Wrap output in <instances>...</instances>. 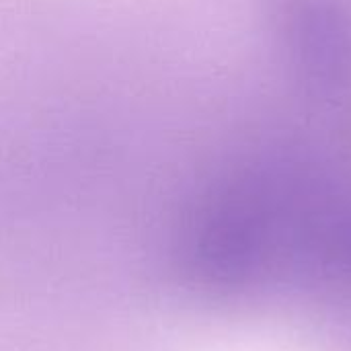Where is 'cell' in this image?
Returning <instances> with one entry per match:
<instances>
[{
	"label": "cell",
	"instance_id": "1",
	"mask_svg": "<svg viewBox=\"0 0 351 351\" xmlns=\"http://www.w3.org/2000/svg\"><path fill=\"white\" fill-rule=\"evenodd\" d=\"M280 29L294 64L323 86L351 80V10L341 0H282Z\"/></svg>",
	"mask_w": 351,
	"mask_h": 351
}]
</instances>
